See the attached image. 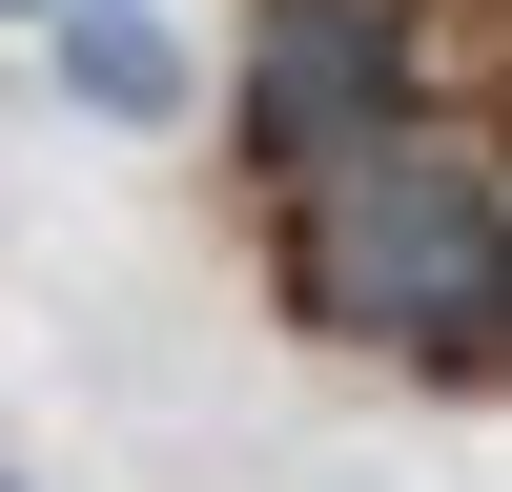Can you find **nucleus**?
<instances>
[{"mask_svg": "<svg viewBox=\"0 0 512 492\" xmlns=\"http://www.w3.org/2000/svg\"><path fill=\"white\" fill-rule=\"evenodd\" d=\"M62 82H82L103 123H164V103H185V41H164L144 0H82V21H62Z\"/></svg>", "mask_w": 512, "mask_h": 492, "instance_id": "7ed1b4c3", "label": "nucleus"}, {"mask_svg": "<svg viewBox=\"0 0 512 492\" xmlns=\"http://www.w3.org/2000/svg\"><path fill=\"white\" fill-rule=\"evenodd\" d=\"M369 144H410V21L390 0H267L246 21V164L328 185Z\"/></svg>", "mask_w": 512, "mask_h": 492, "instance_id": "f03ea898", "label": "nucleus"}, {"mask_svg": "<svg viewBox=\"0 0 512 492\" xmlns=\"http://www.w3.org/2000/svg\"><path fill=\"white\" fill-rule=\"evenodd\" d=\"M41 21H82V0H41Z\"/></svg>", "mask_w": 512, "mask_h": 492, "instance_id": "20e7f679", "label": "nucleus"}, {"mask_svg": "<svg viewBox=\"0 0 512 492\" xmlns=\"http://www.w3.org/2000/svg\"><path fill=\"white\" fill-rule=\"evenodd\" d=\"M287 287H308V328H349V349L390 369H492L512 349V205L472 144H369L308 185V246H287Z\"/></svg>", "mask_w": 512, "mask_h": 492, "instance_id": "f257e3e1", "label": "nucleus"}]
</instances>
